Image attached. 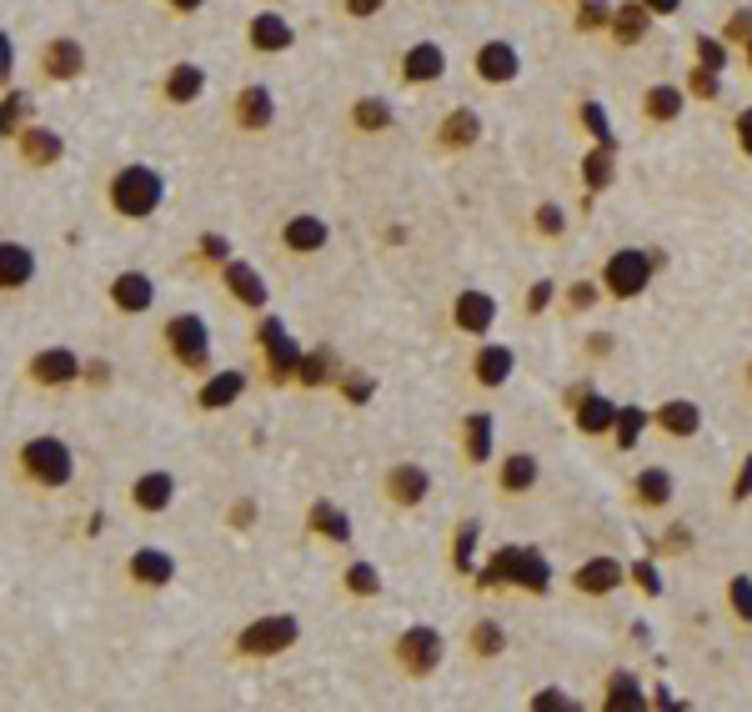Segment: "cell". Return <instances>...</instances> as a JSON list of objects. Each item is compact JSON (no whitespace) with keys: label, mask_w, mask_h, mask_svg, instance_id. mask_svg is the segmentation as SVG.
I'll return each mask as SVG.
<instances>
[{"label":"cell","mask_w":752,"mask_h":712,"mask_svg":"<svg viewBox=\"0 0 752 712\" xmlns=\"http://www.w3.org/2000/svg\"><path fill=\"white\" fill-rule=\"evenodd\" d=\"M111 201H116L121 216H151L156 201H161V182L146 166H130V171H121V176H116Z\"/></svg>","instance_id":"1"},{"label":"cell","mask_w":752,"mask_h":712,"mask_svg":"<svg viewBox=\"0 0 752 712\" xmlns=\"http://www.w3.org/2000/svg\"><path fill=\"white\" fill-rule=\"evenodd\" d=\"M21 466H26L36 482H46V487H61V482L71 477V452H65V441H55V437H36V441H26Z\"/></svg>","instance_id":"2"},{"label":"cell","mask_w":752,"mask_h":712,"mask_svg":"<svg viewBox=\"0 0 752 712\" xmlns=\"http://www.w3.org/2000/svg\"><path fill=\"white\" fill-rule=\"evenodd\" d=\"M492 583H522V587H547V562L527 547H502L492 558Z\"/></svg>","instance_id":"3"},{"label":"cell","mask_w":752,"mask_h":712,"mask_svg":"<svg viewBox=\"0 0 752 712\" xmlns=\"http://www.w3.org/2000/svg\"><path fill=\"white\" fill-rule=\"evenodd\" d=\"M648 276H652V257H642V251H617L607 261V286L617 297H637L648 286Z\"/></svg>","instance_id":"4"},{"label":"cell","mask_w":752,"mask_h":712,"mask_svg":"<svg viewBox=\"0 0 752 712\" xmlns=\"http://www.w3.org/2000/svg\"><path fill=\"white\" fill-rule=\"evenodd\" d=\"M297 642V617H266L256 627H247L241 637V652H281Z\"/></svg>","instance_id":"5"},{"label":"cell","mask_w":752,"mask_h":712,"mask_svg":"<svg viewBox=\"0 0 752 712\" xmlns=\"http://www.w3.org/2000/svg\"><path fill=\"white\" fill-rule=\"evenodd\" d=\"M437 662H441V637L431 633V627H412V633L402 637V667L422 677V673H431Z\"/></svg>","instance_id":"6"},{"label":"cell","mask_w":752,"mask_h":712,"mask_svg":"<svg viewBox=\"0 0 752 712\" xmlns=\"http://www.w3.org/2000/svg\"><path fill=\"white\" fill-rule=\"evenodd\" d=\"M166 337H171V351H176L186 366H206V326L196 322V316H176Z\"/></svg>","instance_id":"7"},{"label":"cell","mask_w":752,"mask_h":712,"mask_svg":"<svg viewBox=\"0 0 752 712\" xmlns=\"http://www.w3.org/2000/svg\"><path fill=\"white\" fill-rule=\"evenodd\" d=\"M577 592H612V587L623 583V562H612V558H592L587 567H577Z\"/></svg>","instance_id":"8"},{"label":"cell","mask_w":752,"mask_h":712,"mask_svg":"<svg viewBox=\"0 0 752 712\" xmlns=\"http://www.w3.org/2000/svg\"><path fill=\"white\" fill-rule=\"evenodd\" d=\"M492 316H497V301L487 291H462V301H456V326L462 332H487Z\"/></svg>","instance_id":"9"},{"label":"cell","mask_w":752,"mask_h":712,"mask_svg":"<svg viewBox=\"0 0 752 712\" xmlns=\"http://www.w3.org/2000/svg\"><path fill=\"white\" fill-rule=\"evenodd\" d=\"M111 297H116V307L121 311H146L151 307V282H146L141 272H126V276H116V286H111Z\"/></svg>","instance_id":"10"},{"label":"cell","mask_w":752,"mask_h":712,"mask_svg":"<svg viewBox=\"0 0 752 712\" xmlns=\"http://www.w3.org/2000/svg\"><path fill=\"white\" fill-rule=\"evenodd\" d=\"M30 376H36V382H46V387H55V382H71V376H76V357H71V351H40L36 362H30Z\"/></svg>","instance_id":"11"},{"label":"cell","mask_w":752,"mask_h":712,"mask_svg":"<svg viewBox=\"0 0 752 712\" xmlns=\"http://www.w3.org/2000/svg\"><path fill=\"white\" fill-rule=\"evenodd\" d=\"M261 341H266V351H272V372L276 376H286L291 366H301V351L286 341L281 322H266V326H261Z\"/></svg>","instance_id":"12"},{"label":"cell","mask_w":752,"mask_h":712,"mask_svg":"<svg viewBox=\"0 0 752 712\" xmlns=\"http://www.w3.org/2000/svg\"><path fill=\"white\" fill-rule=\"evenodd\" d=\"M387 487H391V497H397L402 507H412V502L427 497V472H422V466H397V472L387 477Z\"/></svg>","instance_id":"13"},{"label":"cell","mask_w":752,"mask_h":712,"mask_svg":"<svg viewBox=\"0 0 752 712\" xmlns=\"http://www.w3.org/2000/svg\"><path fill=\"white\" fill-rule=\"evenodd\" d=\"M657 422H662V432H673V437H692V432H698V407L692 402H667L657 412Z\"/></svg>","instance_id":"14"},{"label":"cell","mask_w":752,"mask_h":712,"mask_svg":"<svg viewBox=\"0 0 752 712\" xmlns=\"http://www.w3.org/2000/svg\"><path fill=\"white\" fill-rule=\"evenodd\" d=\"M136 507H146V512H161V507L171 502V477L166 472H151V477H141L136 482Z\"/></svg>","instance_id":"15"},{"label":"cell","mask_w":752,"mask_h":712,"mask_svg":"<svg viewBox=\"0 0 752 712\" xmlns=\"http://www.w3.org/2000/svg\"><path fill=\"white\" fill-rule=\"evenodd\" d=\"M251 40H256L261 51H281V46H291V26L276 21V15H256L251 21Z\"/></svg>","instance_id":"16"},{"label":"cell","mask_w":752,"mask_h":712,"mask_svg":"<svg viewBox=\"0 0 752 712\" xmlns=\"http://www.w3.org/2000/svg\"><path fill=\"white\" fill-rule=\"evenodd\" d=\"M506 372H512V351H506V347H487L477 357V382H481V387H497V382H506Z\"/></svg>","instance_id":"17"},{"label":"cell","mask_w":752,"mask_h":712,"mask_svg":"<svg viewBox=\"0 0 752 712\" xmlns=\"http://www.w3.org/2000/svg\"><path fill=\"white\" fill-rule=\"evenodd\" d=\"M326 241V226L322 221H312V216H297L291 226H286V247L291 251H316Z\"/></svg>","instance_id":"18"},{"label":"cell","mask_w":752,"mask_h":712,"mask_svg":"<svg viewBox=\"0 0 752 712\" xmlns=\"http://www.w3.org/2000/svg\"><path fill=\"white\" fill-rule=\"evenodd\" d=\"M130 572H136V583H166V577H171V558H166V552H156V547H146V552L130 558Z\"/></svg>","instance_id":"19"},{"label":"cell","mask_w":752,"mask_h":712,"mask_svg":"<svg viewBox=\"0 0 752 712\" xmlns=\"http://www.w3.org/2000/svg\"><path fill=\"white\" fill-rule=\"evenodd\" d=\"M26 276H30V257L15 247V241H5V247H0V282H5V291H15Z\"/></svg>","instance_id":"20"},{"label":"cell","mask_w":752,"mask_h":712,"mask_svg":"<svg viewBox=\"0 0 752 712\" xmlns=\"http://www.w3.org/2000/svg\"><path fill=\"white\" fill-rule=\"evenodd\" d=\"M477 71L487 80H506L512 71H517V55H512V46H502V40H497V46H487V51H481Z\"/></svg>","instance_id":"21"},{"label":"cell","mask_w":752,"mask_h":712,"mask_svg":"<svg viewBox=\"0 0 752 712\" xmlns=\"http://www.w3.org/2000/svg\"><path fill=\"white\" fill-rule=\"evenodd\" d=\"M226 282H231V291L247 301V307H261V301H266V286H261V276L251 272V266H241V261H236L231 272H226Z\"/></svg>","instance_id":"22"},{"label":"cell","mask_w":752,"mask_h":712,"mask_svg":"<svg viewBox=\"0 0 752 712\" xmlns=\"http://www.w3.org/2000/svg\"><path fill=\"white\" fill-rule=\"evenodd\" d=\"M637 497H642V502H648V507L667 502V497H673V477H667L662 466H648V472L637 477Z\"/></svg>","instance_id":"23"},{"label":"cell","mask_w":752,"mask_h":712,"mask_svg":"<svg viewBox=\"0 0 752 712\" xmlns=\"http://www.w3.org/2000/svg\"><path fill=\"white\" fill-rule=\"evenodd\" d=\"M537 482V462L532 457H506V466H502V487L506 492H527Z\"/></svg>","instance_id":"24"},{"label":"cell","mask_w":752,"mask_h":712,"mask_svg":"<svg viewBox=\"0 0 752 712\" xmlns=\"http://www.w3.org/2000/svg\"><path fill=\"white\" fill-rule=\"evenodd\" d=\"M577 422H582V432H607L612 422H617V412H612V402H602V397H587V402L577 407Z\"/></svg>","instance_id":"25"},{"label":"cell","mask_w":752,"mask_h":712,"mask_svg":"<svg viewBox=\"0 0 752 712\" xmlns=\"http://www.w3.org/2000/svg\"><path fill=\"white\" fill-rule=\"evenodd\" d=\"M247 387L241 382V372H226V376H216V382H206V391H201V407H226L236 397V391Z\"/></svg>","instance_id":"26"},{"label":"cell","mask_w":752,"mask_h":712,"mask_svg":"<svg viewBox=\"0 0 752 712\" xmlns=\"http://www.w3.org/2000/svg\"><path fill=\"white\" fill-rule=\"evenodd\" d=\"M441 71V51L437 46H416L412 55H406V76L412 80H431Z\"/></svg>","instance_id":"27"},{"label":"cell","mask_w":752,"mask_h":712,"mask_svg":"<svg viewBox=\"0 0 752 712\" xmlns=\"http://www.w3.org/2000/svg\"><path fill=\"white\" fill-rule=\"evenodd\" d=\"M26 155L30 161H36V166H46V161H55V155H61V141H55L51 130H26Z\"/></svg>","instance_id":"28"},{"label":"cell","mask_w":752,"mask_h":712,"mask_svg":"<svg viewBox=\"0 0 752 712\" xmlns=\"http://www.w3.org/2000/svg\"><path fill=\"white\" fill-rule=\"evenodd\" d=\"M312 527L322 532V537H337V542H347V517H341L337 507L316 502V507H312Z\"/></svg>","instance_id":"29"},{"label":"cell","mask_w":752,"mask_h":712,"mask_svg":"<svg viewBox=\"0 0 752 712\" xmlns=\"http://www.w3.org/2000/svg\"><path fill=\"white\" fill-rule=\"evenodd\" d=\"M467 452L472 462H487V452H492V422L487 416H472L467 422Z\"/></svg>","instance_id":"30"},{"label":"cell","mask_w":752,"mask_h":712,"mask_svg":"<svg viewBox=\"0 0 752 712\" xmlns=\"http://www.w3.org/2000/svg\"><path fill=\"white\" fill-rule=\"evenodd\" d=\"M241 126H266V116H272V101H266V91H247L241 96Z\"/></svg>","instance_id":"31"},{"label":"cell","mask_w":752,"mask_h":712,"mask_svg":"<svg viewBox=\"0 0 752 712\" xmlns=\"http://www.w3.org/2000/svg\"><path fill=\"white\" fill-rule=\"evenodd\" d=\"M171 101H191L196 91H201V71L196 65H181V71H171Z\"/></svg>","instance_id":"32"},{"label":"cell","mask_w":752,"mask_h":712,"mask_svg":"<svg viewBox=\"0 0 752 712\" xmlns=\"http://www.w3.org/2000/svg\"><path fill=\"white\" fill-rule=\"evenodd\" d=\"M46 65H51L55 76H71V71H76V65H80V51H76V46H71V40H55V46H51V55H46Z\"/></svg>","instance_id":"33"},{"label":"cell","mask_w":752,"mask_h":712,"mask_svg":"<svg viewBox=\"0 0 752 712\" xmlns=\"http://www.w3.org/2000/svg\"><path fill=\"white\" fill-rule=\"evenodd\" d=\"M472 136H477V116H467V111H456V116L447 121V146H456V141L467 146Z\"/></svg>","instance_id":"34"},{"label":"cell","mask_w":752,"mask_h":712,"mask_svg":"<svg viewBox=\"0 0 752 712\" xmlns=\"http://www.w3.org/2000/svg\"><path fill=\"white\" fill-rule=\"evenodd\" d=\"M472 642H477L481 658H492V652L502 648V627H497V622H481L477 633H472Z\"/></svg>","instance_id":"35"},{"label":"cell","mask_w":752,"mask_h":712,"mask_svg":"<svg viewBox=\"0 0 752 712\" xmlns=\"http://www.w3.org/2000/svg\"><path fill=\"white\" fill-rule=\"evenodd\" d=\"M637 432H642V412H632V407H627V412L617 416V441H623V447H632Z\"/></svg>","instance_id":"36"},{"label":"cell","mask_w":752,"mask_h":712,"mask_svg":"<svg viewBox=\"0 0 752 712\" xmlns=\"http://www.w3.org/2000/svg\"><path fill=\"white\" fill-rule=\"evenodd\" d=\"M617 36H623V40H637V36H642V11H637V5H627V11L617 15Z\"/></svg>","instance_id":"37"},{"label":"cell","mask_w":752,"mask_h":712,"mask_svg":"<svg viewBox=\"0 0 752 712\" xmlns=\"http://www.w3.org/2000/svg\"><path fill=\"white\" fill-rule=\"evenodd\" d=\"M732 612H738V617H752V583L748 577L732 583Z\"/></svg>","instance_id":"38"},{"label":"cell","mask_w":752,"mask_h":712,"mask_svg":"<svg viewBox=\"0 0 752 712\" xmlns=\"http://www.w3.org/2000/svg\"><path fill=\"white\" fill-rule=\"evenodd\" d=\"M648 111H652V116H677V91H652Z\"/></svg>","instance_id":"39"},{"label":"cell","mask_w":752,"mask_h":712,"mask_svg":"<svg viewBox=\"0 0 752 712\" xmlns=\"http://www.w3.org/2000/svg\"><path fill=\"white\" fill-rule=\"evenodd\" d=\"M637 692H632V683H627V677H617V683H612V708H637Z\"/></svg>","instance_id":"40"},{"label":"cell","mask_w":752,"mask_h":712,"mask_svg":"<svg viewBox=\"0 0 752 712\" xmlns=\"http://www.w3.org/2000/svg\"><path fill=\"white\" fill-rule=\"evenodd\" d=\"M356 121H362L366 130L376 126V121H381V126H387V105H376V101H366V105H356Z\"/></svg>","instance_id":"41"},{"label":"cell","mask_w":752,"mask_h":712,"mask_svg":"<svg viewBox=\"0 0 752 712\" xmlns=\"http://www.w3.org/2000/svg\"><path fill=\"white\" fill-rule=\"evenodd\" d=\"M607 176H612V161H607V155H592V161H587V182L602 186Z\"/></svg>","instance_id":"42"},{"label":"cell","mask_w":752,"mask_h":712,"mask_svg":"<svg viewBox=\"0 0 752 712\" xmlns=\"http://www.w3.org/2000/svg\"><path fill=\"white\" fill-rule=\"evenodd\" d=\"M698 55H702V65H707V71H717V65H723V46H717V40H702Z\"/></svg>","instance_id":"43"},{"label":"cell","mask_w":752,"mask_h":712,"mask_svg":"<svg viewBox=\"0 0 752 712\" xmlns=\"http://www.w3.org/2000/svg\"><path fill=\"white\" fill-rule=\"evenodd\" d=\"M351 592H376V572L372 567H356V572H351Z\"/></svg>","instance_id":"44"},{"label":"cell","mask_w":752,"mask_h":712,"mask_svg":"<svg viewBox=\"0 0 752 712\" xmlns=\"http://www.w3.org/2000/svg\"><path fill=\"white\" fill-rule=\"evenodd\" d=\"M692 91H698V96H717V80L707 76V71H698V76H692Z\"/></svg>","instance_id":"45"},{"label":"cell","mask_w":752,"mask_h":712,"mask_svg":"<svg viewBox=\"0 0 752 712\" xmlns=\"http://www.w3.org/2000/svg\"><path fill=\"white\" fill-rule=\"evenodd\" d=\"M587 126H592L597 136H602V141H607V116H602V111H597V105H587Z\"/></svg>","instance_id":"46"},{"label":"cell","mask_w":752,"mask_h":712,"mask_svg":"<svg viewBox=\"0 0 752 712\" xmlns=\"http://www.w3.org/2000/svg\"><path fill=\"white\" fill-rule=\"evenodd\" d=\"M301 376H306V382H322V357H306V362H301Z\"/></svg>","instance_id":"47"},{"label":"cell","mask_w":752,"mask_h":712,"mask_svg":"<svg viewBox=\"0 0 752 712\" xmlns=\"http://www.w3.org/2000/svg\"><path fill=\"white\" fill-rule=\"evenodd\" d=\"M738 136H742V146L752 151V111H742V116H738Z\"/></svg>","instance_id":"48"},{"label":"cell","mask_w":752,"mask_h":712,"mask_svg":"<svg viewBox=\"0 0 752 712\" xmlns=\"http://www.w3.org/2000/svg\"><path fill=\"white\" fill-rule=\"evenodd\" d=\"M597 21H602V5H597V0H587V5H582V26H597Z\"/></svg>","instance_id":"49"},{"label":"cell","mask_w":752,"mask_h":712,"mask_svg":"<svg viewBox=\"0 0 752 712\" xmlns=\"http://www.w3.org/2000/svg\"><path fill=\"white\" fill-rule=\"evenodd\" d=\"M748 492H752V462L738 472V497H748Z\"/></svg>","instance_id":"50"},{"label":"cell","mask_w":752,"mask_h":712,"mask_svg":"<svg viewBox=\"0 0 752 712\" xmlns=\"http://www.w3.org/2000/svg\"><path fill=\"white\" fill-rule=\"evenodd\" d=\"M381 0H351V15H372Z\"/></svg>","instance_id":"51"},{"label":"cell","mask_w":752,"mask_h":712,"mask_svg":"<svg viewBox=\"0 0 752 712\" xmlns=\"http://www.w3.org/2000/svg\"><path fill=\"white\" fill-rule=\"evenodd\" d=\"M547 297H552V286L542 282V286H537V291H532V311H537V307H547Z\"/></svg>","instance_id":"52"},{"label":"cell","mask_w":752,"mask_h":712,"mask_svg":"<svg viewBox=\"0 0 752 712\" xmlns=\"http://www.w3.org/2000/svg\"><path fill=\"white\" fill-rule=\"evenodd\" d=\"M652 11H677V0H648Z\"/></svg>","instance_id":"53"},{"label":"cell","mask_w":752,"mask_h":712,"mask_svg":"<svg viewBox=\"0 0 752 712\" xmlns=\"http://www.w3.org/2000/svg\"><path fill=\"white\" fill-rule=\"evenodd\" d=\"M176 5H186V11H196V5H201V0H176Z\"/></svg>","instance_id":"54"}]
</instances>
